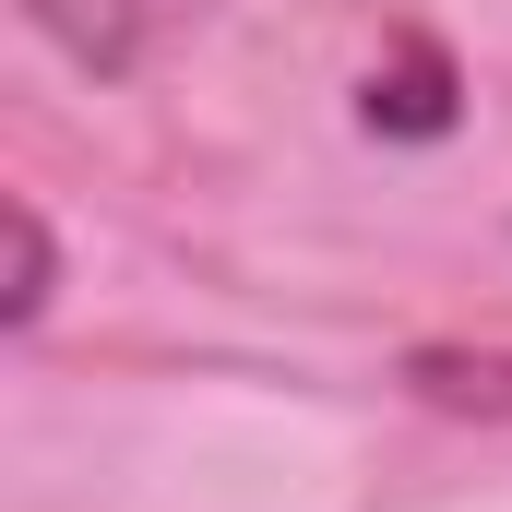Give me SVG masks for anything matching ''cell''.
I'll use <instances>...</instances> for the list:
<instances>
[{
  "label": "cell",
  "instance_id": "2",
  "mask_svg": "<svg viewBox=\"0 0 512 512\" xmlns=\"http://www.w3.org/2000/svg\"><path fill=\"white\" fill-rule=\"evenodd\" d=\"M429 405H512V358H417Z\"/></svg>",
  "mask_w": 512,
  "mask_h": 512
},
{
  "label": "cell",
  "instance_id": "3",
  "mask_svg": "<svg viewBox=\"0 0 512 512\" xmlns=\"http://www.w3.org/2000/svg\"><path fill=\"white\" fill-rule=\"evenodd\" d=\"M48 310V227H36V203H12V334Z\"/></svg>",
  "mask_w": 512,
  "mask_h": 512
},
{
  "label": "cell",
  "instance_id": "1",
  "mask_svg": "<svg viewBox=\"0 0 512 512\" xmlns=\"http://www.w3.org/2000/svg\"><path fill=\"white\" fill-rule=\"evenodd\" d=\"M24 24H48L72 60H96V72H120L131 48H143V0H24Z\"/></svg>",
  "mask_w": 512,
  "mask_h": 512
}]
</instances>
